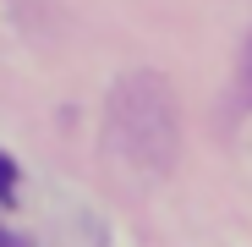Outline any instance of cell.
I'll return each mask as SVG.
<instances>
[{
  "label": "cell",
  "mask_w": 252,
  "mask_h": 247,
  "mask_svg": "<svg viewBox=\"0 0 252 247\" xmlns=\"http://www.w3.org/2000/svg\"><path fill=\"white\" fill-rule=\"evenodd\" d=\"M11 187H17V171H11V159L0 154V198H11Z\"/></svg>",
  "instance_id": "6da1fadb"
},
{
  "label": "cell",
  "mask_w": 252,
  "mask_h": 247,
  "mask_svg": "<svg viewBox=\"0 0 252 247\" xmlns=\"http://www.w3.org/2000/svg\"><path fill=\"white\" fill-rule=\"evenodd\" d=\"M0 247H22V242H17V236H11V231H0Z\"/></svg>",
  "instance_id": "7a4b0ae2"
}]
</instances>
